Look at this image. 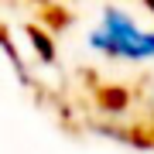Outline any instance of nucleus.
<instances>
[{"instance_id":"obj_2","label":"nucleus","mask_w":154,"mask_h":154,"mask_svg":"<svg viewBox=\"0 0 154 154\" xmlns=\"http://www.w3.org/2000/svg\"><path fill=\"white\" fill-rule=\"evenodd\" d=\"M151 116H154V93H151Z\"/></svg>"},{"instance_id":"obj_1","label":"nucleus","mask_w":154,"mask_h":154,"mask_svg":"<svg viewBox=\"0 0 154 154\" xmlns=\"http://www.w3.org/2000/svg\"><path fill=\"white\" fill-rule=\"evenodd\" d=\"M86 48L120 65H154V21H140L130 7H99L86 28Z\"/></svg>"}]
</instances>
